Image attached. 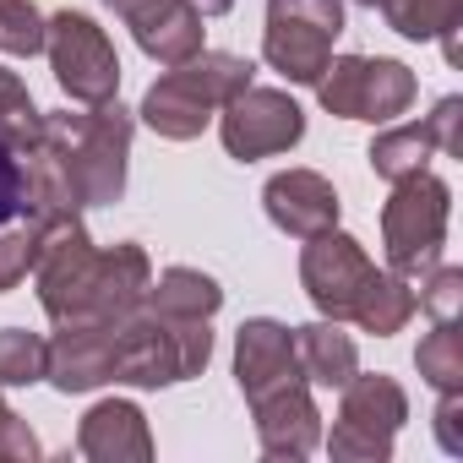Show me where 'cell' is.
<instances>
[{
    "instance_id": "obj_1",
    "label": "cell",
    "mask_w": 463,
    "mask_h": 463,
    "mask_svg": "<svg viewBox=\"0 0 463 463\" xmlns=\"http://www.w3.org/2000/svg\"><path fill=\"white\" fill-rule=\"evenodd\" d=\"M131 158V115L109 104L44 115V137L23 153V213H82L120 202Z\"/></svg>"
},
{
    "instance_id": "obj_2",
    "label": "cell",
    "mask_w": 463,
    "mask_h": 463,
    "mask_svg": "<svg viewBox=\"0 0 463 463\" xmlns=\"http://www.w3.org/2000/svg\"><path fill=\"white\" fill-rule=\"evenodd\" d=\"M39 306L55 327H93V322H120L147 300L153 262L142 246H109L99 251L77 213H39Z\"/></svg>"
},
{
    "instance_id": "obj_3",
    "label": "cell",
    "mask_w": 463,
    "mask_h": 463,
    "mask_svg": "<svg viewBox=\"0 0 463 463\" xmlns=\"http://www.w3.org/2000/svg\"><path fill=\"white\" fill-rule=\"evenodd\" d=\"M300 284L311 295V306L327 322H360L376 338L403 333V322L420 311V295L409 289V279L398 273H376V262L365 257V246L344 229H322L300 251Z\"/></svg>"
},
{
    "instance_id": "obj_4",
    "label": "cell",
    "mask_w": 463,
    "mask_h": 463,
    "mask_svg": "<svg viewBox=\"0 0 463 463\" xmlns=\"http://www.w3.org/2000/svg\"><path fill=\"white\" fill-rule=\"evenodd\" d=\"M213 360L207 317H169L147 300L115 322V382L126 387H175L202 376Z\"/></svg>"
},
{
    "instance_id": "obj_5",
    "label": "cell",
    "mask_w": 463,
    "mask_h": 463,
    "mask_svg": "<svg viewBox=\"0 0 463 463\" xmlns=\"http://www.w3.org/2000/svg\"><path fill=\"white\" fill-rule=\"evenodd\" d=\"M257 66L246 55H223V50H196L191 61L169 66L147 99H142V120L164 137V142H191L207 131V120L235 99L241 88H251Z\"/></svg>"
},
{
    "instance_id": "obj_6",
    "label": "cell",
    "mask_w": 463,
    "mask_h": 463,
    "mask_svg": "<svg viewBox=\"0 0 463 463\" xmlns=\"http://www.w3.org/2000/svg\"><path fill=\"white\" fill-rule=\"evenodd\" d=\"M447 218H452L447 180H436L430 169L392 180V202L382 207V246H387V268L398 279H425L441 262Z\"/></svg>"
},
{
    "instance_id": "obj_7",
    "label": "cell",
    "mask_w": 463,
    "mask_h": 463,
    "mask_svg": "<svg viewBox=\"0 0 463 463\" xmlns=\"http://www.w3.org/2000/svg\"><path fill=\"white\" fill-rule=\"evenodd\" d=\"M414 93H420L414 71L403 61H387V55H338L317 77V99L338 120L387 126V120H398L414 104Z\"/></svg>"
},
{
    "instance_id": "obj_8",
    "label": "cell",
    "mask_w": 463,
    "mask_h": 463,
    "mask_svg": "<svg viewBox=\"0 0 463 463\" xmlns=\"http://www.w3.org/2000/svg\"><path fill=\"white\" fill-rule=\"evenodd\" d=\"M338 33H344V0H268L262 55L289 82L317 88V77L333 61Z\"/></svg>"
},
{
    "instance_id": "obj_9",
    "label": "cell",
    "mask_w": 463,
    "mask_h": 463,
    "mask_svg": "<svg viewBox=\"0 0 463 463\" xmlns=\"http://www.w3.org/2000/svg\"><path fill=\"white\" fill-rule=\"evenodd\" d=\"M344 403H338V420H333V436H327V452L344 458V463H382L392 458V441L409 420V398L392 376H349L344 387Z\"/></svg>"
},
{
    "instance_id": "obj_10",
    "label": "cell",
    "mask_w": 463,
    "mask_h": 463,
    "mask_svg": "<svg viewBox=\"0 0 463 463\" xmlns=\"http://www.w3.org/2000/svg\"><path fill=\"white\" fill-rule=\"evenodd\" d=\"M44 50L55 66V82L77 104H109L120 93V55L104 39V28L82 12H55L44 23Z\"/></svg>"
},
{
    "instance_id": "obj_11",
    "label": "cell",
    "mask_w": 463,
    "mask_h": 463,
    "mask_svg": "<svg viewBox=\"0 0 463 463\" xmlns=\"http://www.w3.org/2000/svg\"><path fill=\"white\" fill-rule=\"evenodd\" d=\"M218 131H223V147L229 158H273V153H289L300 137H306V109L279 93V88H241L218 109Z\"/></svg>"
},
{
    "instance_id": "obj_12",
    "label": "cell",
    "mask_w": 463,
    "mask_h": 463,
    "mask_svg": "<svg viewBox=\"0 0 463 463\" xmlns=\"http://www.w3.org/2000/svg\"><path fill=\"white\" fill-rule=\"evenodd\" d=\"M104 6L131 28L137 50L158 66H180L202 50V12L191 0H104Z\"/></svg>"
},
{
    "instance_id": "obj_13",
    "label": "cell",
    "mask_w": 463,
    "mask_h": 463,
    "mask_svg": "<svg viewBox=\"0 0 463 463\" xmlns=\"http://www.w3.org/2000/svg\"><path fill=\"white\" fill-rule=\"evenodd\" d=\"M458 115H463V99H441L436 115H425V120H414V126L382 131V137L371 142V153H365L371 169H376L382 180H403V175L425 169L436 153H463V142H458Z\"/></svg>"
},
{
    "instance_id": "obj_14",
    "label": "cell",
    "mask_w": 463,
    "mask_h": 463,
    "mask_svg": "<svg viewBox=\"0 0 463 463\" xmlns=\"http://www.w3.org/2000/svg\"><path fill=\"white\" fill-rule=\"evenodd\" d=\"M235 382H241L246 403L262 398V392H273V387L306 382L300 354H295V333L284 322H273V317L241 322V333H235Z\"/></svg>"
},
{
    "instance_id": "obj_15",
    "label": "cell",
    "mask_w": 463,
    "mask_h": 463,
    "mask_svg": "<svg viewBox=\"0 0 463 463\" xmlns=\"http://www.w3.org/2000/svg\"><path fill=\"white\" fill-rule=\"evenodd\" d=\"M251 414H257V441L268 458H306L322 447V414L311 403V382H289V387L251 398Z\"/></svg>"
},
{
    "instance_id": "obj_16",
    "label": "cell",
    "mask_w": 463,
    "mask_h": 463,
    "mask_svg": "<svg viewBox=\"0 0 463 463\" xmlns=\"http://www.w3.org/2000/svg\"><path fill=\"white\" fill-rule=\"evenodd\" d=\"M262 207H268V218L284 229V235H295V241H311V235H322V229L338 223V191L317 169H284V175H273L268 191H262Z\"/></svg>"
},
{
    "instance_id": "obj_17",
    "label": "cell",
    "mask_w": 463,
    "mask_h": 463,
    "mask_svg": "<svg viewBox=\"0 0 463 463\" xmlns=\"http://www.w3.org/2000/svg\"><path fill=\"white\" fill-rule=\"evenodd\" d=\"M44 376H50L61 392H93V387L115 382V322L61 327L55 344H50Z\"/></svg>"
},
{
    "instance_id": "obj_18",
    "label": "cell",
    "mask_w": 463,
    "mask_h": 463,
    "mask_svg": "<svg viewBox=\"0 0 463 463\" xmlns=\"http://www.w3.org/2000/svg\"><path fill=\"white\" fill-rule=\"evenodd\" d=\"M77 452L93 458V463H147L153 458V436H147V420L137 403L126 398H104L82 414L77 425Z\"/></svg>"
},
{
    "instance_id": "obj_19",
    "label": "cell",
    "mask_w": 463,
    "mask_h": 463,
    "mask_svg": "<svg viewBox=\"0 0 463 463\" xmlns=\"http://www.w3.org/2000/svg\"><path fill=\"white\" fill-rule=\"evenodd\" d=\"M360 6L382 12L392 33L403 39H441L447 61H458V23H463V0H360Z\"/></svg>"
},
{
    "instance_id": "obj_20",
    "label": "cell",
    "mask_w": 463,
    "mask_h": 463,
    "mask_svg": "<svg viewBox=\"0 0 463 463\" xmlns=\"http://www.w3.org/2000/svg\"><path fill=\"white\" fill-rule=\"evenodd\" d=\"M295 354H300V371L306 382L317 387H344L354 371H360V349L349 333H338V322H311V327H295Z\"/></svg>"
},
{
    "instance_id": "obj_21",
    "label": "cell",
    "mask_w": 463,
    "mask_h": 463,
    "mask_svg": "<svg viewBox=\"0 0 463 463\" xmlns=\"http://www.w3.org/2000/svg\"><path fill=\"white\" fill-rule=\"evenodd\" d=\"M147 306L169 311V317H207L213 322V311L223 306V289L207 273H196V268H164L147 284Z\"/></svg>"
},
{
    "instance_id": "obj_22",
    "label": "cell",
    "mask_w": 463,
    "mask_h": 463,
    "mask_svg": "<svg viewBox=\"0 0 463 463\" xmlns=\"http://www.w3.org/2000/svg\"><path fill=\"white\" fill-rule=\"evenodd\" d=\"M414 365H420V376H425L436 392H463V333H458V317L436 322V327L420 338Z\"/></svg>"
},
{
    "instance_id": "obj_23",
    "label": "cell",
    "mask_w": 463,
    "mask_h": 463,
    "mask_svg": "<svg viewBox=\"0 0 463 463\" xmlns=\"http://www.w3.org/2000/svg\"><path fill=\"white\" fill-rule=\"evenodd\" d=\"M50 344L28 327H0V387H33L44 382Z\"/></svg>"
},
{
    "instance_id": "obj_24",
    "label": "cell",
    "mask_w": 463,
    "mask_h": 463,
    "mask_svg": "<svg viewBox=\"0 0 463 463\" xmlns=\"http://www.w3.org/2000/svg\"><path fill=\"white\" fill-rule=\"evenodd\" d=\"M39 235H44V218H39V213H23L17 229H0V295L17 289V284L33 273V262H39Z\"/></svg>"
},
{
    "instance_id": "obj_25",
    "label": "cell",
    "mask_w": 463,
    "mask_h": 463,
    "mask_svg": "<svg viewBox=\"0 0 463 463\" xmlns=\"http://www.w3.org/2000/svg\"><path fill=\"white\" fill-rule=\"evenodd\" d=\"M44 50V17L33 0H0V55L33 61Z\"/></svg>"
},
{
    "instance_id": "obj_26",
    "label": "cell",
    "mask_w": 463,
    "mask_h": 463,
    "mask_svg": "<svg viewBox=\"0 0 463 463\" xmlns=\"http://www.w3.org/2000/svg\"><path fill=\"white\" fill-rule=\"evenodd\" d=\"M39 452H44V447H39V436L28 430V420H23L6 398H0V463H6V458H12V463H33Z\"/></svg>"
},
{
    "instance_id": "obj_27",
    "label": "cell",
    "mask_w": 463,
    "mask_h": 463,
    "mask_svg": "<svg viewBox=\"0 0 463 463\" xmlns=\"http://www.w3.org/2000/svg\"><path fill=\"white\" fill-rule=\"evenodd\" d=\"M425 279H430V284L420 289V306H425L436 322L458 317V300H463V273H458V268H430Z\"/></svg>"
},
{
    "instance_id": "obj_28",
    "label": "cell",
    "mask_w": 463,
    "mask_h": 463,
    "mask_svg": "<svg viewBox=\"0 0 463 463\" xmlns=\"http://www.w3.org/2000/svg\"><path fill=\"white\" fill-rule=\"evenodd\" d=\"M17 213H23V158H17V147L6 137H0V229H6Z\"/></svg>"
},
{
    "instance_id": "obj_29",
    "label": "cell",
    "mask_w": 463,
    "mask_h": 463,
    "mask_svg": "<svg viewBox=\"0 0 463 463\" xmlns=\"http://www.w3.org/2000/svg\"><path fill=\"white\" fill-rule=\"evenodd\" d=\"M458 409H463V392H441L436 430H441V447H447V452H463V436H458Z\"/></svg>"
},
{
    "instance_id": "obj_30",
    "label": "cell",
    "mask_w": 463,
    "mask_h": 463,
    "mask_svg": "<svg viewBox=\"0 0 463 463\" xmlns=\"http://www.w3.org/2000/svg\"><path fill=\"white\" fill-rule=\"evenodd\" d=\"M191 6H196L202 17H223L229 6H235V0H191Z\"/></svg>"
}]
</instances>
